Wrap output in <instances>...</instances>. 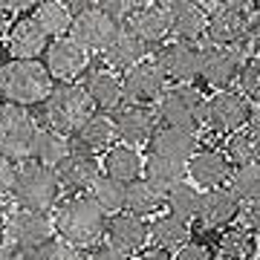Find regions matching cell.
I'll use <instances>...</instances> for the list:
<instances>
[{
	"mask_svg": "<svg viewBox=\"0 0 260 260\" xmlns=\"http://www.w3.org/2000/svg\"><path fill=\"white\" fill-rule=\"evenodd\" d=\"M104 240L110 243L113 249L124 251V254H139V251L148 249L150 243V223L148 220H142L136 214H113L110 220H107V234H104Z\"/></svg>",
	"mask_w": 260,
	"mask_h": 260,
	"instance_id": "obj_22",
	"label": "cell"
},
{
	"mask_svg": "<svg viewBox=\"0 0 260 260\" xmlns=\"http://www.w3.org/2000/svg\"><path fill=\"white\" fill-rule=\"evenodd\" d=\"M200 205H203V191L194 188L191 182H182L174 194L165 197V211L179 217L188 225H194L200 220Z\"/></svg>",
	"mask_w": 260,
	"mask_h": 260,
	"instance_id": "obj_34",
	"label": "cell"
},
{
	"mask_svg": "<svg viewBox=\"0 0 260 260\" xmlns=\"http://www.w3.org/2000/svg\"><path fill=\"white\" fill-rule=\"evenodd\" d=\"M142 179H145L150 188H156L162 197H168V194H174L182 182H188V168L179 165V162H171V159L148 153V156H145Z\"/></svg>",
	"mask_w": 260,
	"mask_h": 260,
	"instance_id": "obj_28",
	"label": "cell"
},
{
	"mask_svg": "<svg viewBox=\"0 0 260 260\" xmlns=\"http://www.w3.org/2000/svg\"><path fill=\"white\" fill-rule=\"evenodd\" d=\"M246 47L251 49V55L260 58V15L251 20V29H249V38H246Z\"/></svg>",
	"mask_w": 260,
	"mask_h": 260,
	"instance_id": "obj_44",
	"label": "cell"
},
{
	"mask_svg": "<svg viewBox=\"0 0 260 260\" xmlns=\"http://www.w3.org/2000/svg\"><path fill=\"white\" fill-rule=\"evenodd\" d=\"M174 260H217L214 240H191L174 254Z\"/></svg>",
	"mask_w": 260,
	"mask_h": 260,
	"instance_id": "obj_40",
	"label": "cell"
},
{
	"mask_svg": "<svg viewBox=\"0 0 260 260\" xmlns=\"http://www.w3.org/2000/svg\"><path fill=\"white\" fill-rule=\"evenodd\" d=\"M12 23H15V20H12L9 15L3 12V9H0V41H3V38H9V29H12Z\"/></svg>",
	"mask_w": 260,
	"mask_h": 260,
	"instance_id": "obj_47",
	"label": "cell"
},
{
	"mask_svg": "<svg viewBox=\"0 0 260 260\" xmlns=\"http://www.w3.org/2000/svg\"><path fill=\"white\" fill-rule=\"evenodd\" d=\"M70 153H73V142L67 136H61V133H55L49 127H38L35 139H32V148H29V162L55 171Z\"/></svg>",
	"mask_w": 260,
	"mask_h": 260,
	"instance_id": "obj_29",
	"label": "cell"
},
{
	"mask_svg": "<svg viewBox=\"0 0 260 260\" xmlns=\"http://www.w3.org/2000/svg\"><path fill=\"white\" fill-rule=\"evenodd\" d=\"M150 240H153L156 249H165L171 254H177L182 246H188V243L194 240V229L188 223H182L179 217L165 211L150 220Z\"/></svg>",
	"mask_w": 260,
	"mask_h": 260,
	"instance_id": "obj_30",
	"label": "cell"
},
{
	"mask_svg": "<svg viewBox=\"0 0 260 260\" xmlns=\"http://www.w3.org/2000/svg\"><path fill=\"white\" fill-rule=\"evenodd\" d=\"M217 260H254L257 257V237L249 234L243 225H232L214 237Z\"/></svg>",
	"mask_w": 260,
	"mask_h": 260,
	"instance_id": "obj_32",
	"label": "cell"
},
{
	"mask_svg": "<svg viewBox=\"0 0 260 260\" xmlns=\"http://www.w3.org/2000/svg\"><path fill=\"white\" fill-rule=\"evenodd\" d=\"M249 3H214L208 9V26H205V44L220 49H243L251 29Z\"/></svg>",
	"mask_w": 260,
	"mask_h": 260,
	"instance_id": "obj_5",
	"label": "cell"
},
{
	"mask_svg": "<svg viewBox=\"0 0 260 260\" xmlns=\"http://www.w3.org/2000/svg\"><path fill=\"white\" fill-rule=\"evenodd\" d=\"M90 197H93L99 205H102V211L107 214V217H113V214H121V211H124L127 185H121V182H116V179H110V177H104V174H102V179L93 185Z\"/></svg>",
	"mask_w": 260,
	"mask_h": 260,
	"instance_id": "obj_37",
	"label": "cell"
},
{
	"mask_svg": "<svg viewBox=\"0 0 260 260\" xmlns=\"http://www.w3.org/2000/svg\"><path fill=\"white\" fill-rule=\"evenodd\" d=\"M243 49H220V47H203V67H200V78L197 87L211 90L214 93H225L232 90L243 70Z\"/></svg>",
	"mask_w": 260,
	"mask_h": 260,
	"instance_id": "obj_10",
	"label": "cell"
},
{
	"mask_svg": "<svg viewBox=\"0 0 260 260\" xmlns=\"http://www.w3.org/2000/svg\"><path fill=\"white\" fill-rule=\"evenodd\" d=\"M38 133V124L32 119V113L15 104L0 102V153L9 159H29V148Z\"/></svg>",
	"mask_w": 260,
	"mask_h": 260,
	"instance_id": "obj_13",
	"label": "cell"
},
{
	"mask_svg": "<svg viewBox=\"0 0 260 260\" xmlns=\"http://www.w3.org/2000/svg\"><path fill=\"white\" fill-rule=\"evenodd\" d=\"M254 260H260V254H257V257H254Z\"/></svg>",
	"mask_w": 260,
	"mask_h": 260,
	"instance_id": "obj_49",
	"label": "cell"
},
{
	"mask_svg": "<svg viewBox=\"0 0 260 260\" xmlns=\"http://www.w3.org/2000/svg\"><path fill=\"white\" fill-rule=\"evenodd\" d=\"M95 113L90 95L84 90V84H55V90L49 93V99L41 104V121L44 127L55 130L67 139H73L81 130V124Z\"/></svg>",
	"mask_w": 260,
	"mask_h": 260,
	"instance_id": "obj_3",
	"label": "cell"
},
{
	"mask_svg": "<svg viewBox=\"0 0 260 260\" xmlns=\"http://www.w3.org/2000/svg\"><path fill=\"white\" fill-rule=\"evenodd\" d=\"M185 168H188V182L200 188V191L229 188V179H232V171H234L225 150L217 148V145H208V142L191 156V162Z\"/></svg>",
	"mask_w": 260,
	"mask_h": 260,
	"instance_id": "obj_15",
	"label": "cell"
},
{
	"mask_svg": "<svg viewBox=\"0 0 260 260\" xmlns=\"http://www.w3.org/2000/svg\"><path fill=\"white\" fill-rule=\"evenodd\" d=\"M168 15H171V38L174 41H185V44H200V38H205V26H208V9H203V3H191V0H171L165 3Z\"/></svg>",
	"mask_w": 260,
	"mask_h": 260,
	"instance_id": "obj_24",
	"label": "cell"
},
{
	"mask_svg": "<svg viewBox=\"0 0 260 260\" xmlns=\"http://www.w3.org/2000/svg\"><path fill=\"white\" fill-rule=\"evenodd\" d=\"M153 61L171 84H197L200 67H203V47L171 38L168 44L153 49Z\"/></svg>",
	"mask_w": 260,
	"mask_h": 260,
	"instance_id": "obj_11",
	"label": "cell"
},
{
	"mask_svg": "<svg viewBox=\"0 0 260 260\" xmlns=\"http://www.w3.org/2000/svg\"><path fill=\"white\" fill-rule=\"evenodd\" d=\"M113 127H116V139L119 145H150L153 133L159 127V116L153 107H142V104H124L113 113Z\"/></svg>",
	"mask_w": 260,
	"mask_h": 260,
	"instance_id": "obj_18",
	"label": "cell"
},
{
	"mask_svg": "<svg viewBox=\"0 0 260 260\" xmlns=\"http://www.w3.org/2000/svg\"><path fill=\"white\" fill-rule=\"evenodd\" d=\"M84 90L90 95L95 113H104V116H113V113L124 107L127 99H124V81H121V73L110 70L107 64H93L84 75Z\"/></svg>",
	"mask_w": 260,
	"mask_h": 260,
	"instance_id": "obj_16",
	"label": "cell"
},
{
	"mask_svg": "<svg viewBox=\"0 0 260 260\" xmlns=\"http://www.w3.org/2000/svg\"><path fill=\"white\" fill-rule=\"evenodd\" d=\"M229 191H232L240 205H257L260 203V165H243L232 171L229 179Z\"/></svg>",
	"mask_w": 260,
	"mask_h": 260,
	"instance_id": "obj_36",
	"label": "cell"
},
{
	"mask_svg": "<svg viewBox=\"0 0 260 260\" xmlns=\"http://www.w3.org/2000/svg\"><path fill=\"white\" fill-rule=\"evenodd\" d=\"M124 26L148 49H159L171 41V15H168L165 3H139Z\"/></svg>",
	"mask_w": 260,
	"mask_h": 260,
	"instance_id": "obj_20",
	"label": "cell"
},
{
	"mask_svg": "<svg viewBox=\"0 0 260 260\" xmlns=\"http://www.w3.org/2000/svg\"><path fill=\"white\" fill-rule=\"evenodd\" d=\"M3 232H6V217H3V211H0V237H3Z\"/></svg>",
	"mask_w": 260,
	"mask_h": 260,
	"instance_id": "obj_48",
	"label": "cell"
},
{
	"mask_svg": "<svg viewBox=\"0 0 260 260\" xmlns=\"http://www.w3.org/2000/svg\"><path fill=\"white\" fill-rule=\"evenodd\" d=\"M6 240L12 249H18L20 254H32L35 249L47 246L49 240H55V220L49 214H38V211H15L6 217Z\"/></svg>",
	"mask_w": 260,
	"mask_h": 260,
	"instance_id": "obj_9",
	"label": "cell"
},
{
	"mask_svg": "<svg viewBox=\"0 0 260 260\" xmlns=\"http://www.w3.org/2000/svg\"><path fill=\"white\" fill-rule=\"evenodd\" d=\"M15 203L23 211H38L49 214L52 208L61 205V185L52 168L35 165V162H23L18 171V182H15Z\"/></svg>",
	"mask_w": 260,
	"mask_h": 260,
	"instance_id": "obj_4",
	"label": "cell"
},
{
	"mask_svg": "<svg viewBox=\"0 0 260 260\" xmlns=\"http://www.w3.org/2000/svg\"><path fill=\"white\" fill-rule=\"evenodd\" d=\"M208 95L197 84H171L168 93L159 99L156 116L159 124H177V127H200L205 121Z\"/></svg>",
	"mask_w": 260,
	"mask_h": 260,
	"instance_id": "obj_7",
	"label": "cell"
},
{
	"mask_svg": "<svg viewBox=\"0 0 260 260\" xmlns=\"http://www.w3.org/2000/svg\"><path fill=\"white\" fill-rule=\"evenodd\" d=\"M55 177L61 191H67L70 197L87 194L93 191V185L102 179V162L95 156H87V153H70V156L55 168Z\"/></svg>",
	"mask_w": 260,
	"mask_h": 260,
	"instance_id": "obj_23",
	"label": "cell"
},
{
	"mask_svg": "<svg viewBox=\"0 0 260 260\" xmlns=\"http://www.w3.org/2000/svg\"><path fill=\"white\" fill-rule=\"evenodd\" d=\"M26 260H84V257H81V249H75V246H70L67 240L55 237V240H49L47 246H41V249H35L32 254H26Z\"/></svg>",
	"mask_w": 260,
	"mask_h": 260,
	"instance_id": "obj_39",
	"label": "cell"
},
{
	"mask_svg": "<svg viewBox=\"0 0 260 260\" xmlns=\"http://www.w3.org/2000/svg\"><path fill=\"white\" fill-rule=\"evenodd\" d=\"M243 214L240 200L229 191V188H214L203 191V205H200V220L194 229V240H214L220 232L232 229Z\"/></svg>",
	"mask_w": 260,
	"mask_h": 260,
	"instance_id": "obj_8",
	"label": "cell"
},
{
	"mask_svg": "<svg viewBox=\"0 0 260 260\" xmlns=\"http://www.w3.org/2000/svg\"><path fill=\"white\" fill-rule=\"evenodd\" d=\"M234 168L243 165H260V121H251L249 127L234 133L220 145Z\"/></svg>",
	"mask_w": 260,
	"mask_h": 260,
	"instance_id": "obj_31",
	"label": "cell"
},
{
	"mask_svg": "<svg viewBox=\"0 0 260 260\" xmlns=\"http://www.w3.org/2000/svg\"><path fill=\"white\" fill-rule=\"evenodd\" d=\"M70 142H73L75 153H87V156H99V153H102L104 156V153L119 142L116 139V127H113V116L93 113Z\"/></svg>",
	"mask_w": 260,
	"mask_h": 260,
	"instance_id": "obj_25",
	"label": "cell"
},
{
	"mask_svg": "<svg viewBox=\"0 0 260 260\" xmlns=\"http://www.w3.org/2000/svg\"><path fill=\"white\" fill-rule=\"evenodd\" d=\"M52 220H55V234L61 240H67L75 249L93 251L95 246H102L110 217L102 211V205L90 194H78V197L61 200Z\"/></svg>",
	"mask_w": 260,
	"mask_h": 260,
	"instance_id": "obj_1",
	"label": "cell"
},
{
	"mask_svg": "<svg viewBox=\"0 0 260 260\" xmlns=\"http://www.w3.org/2000/svg\"><path fill=\"white\" fill-rule=\"evenodd\" d=\"M237 87H240V93L246 95L251 104H260V58L246 55L240 78H237Z\"/></svg>",
	"mask_w": 260,
	"mask_h": 260,
	"instance_id": "obj_38",
	"label": "cell"
},
{
	"mask_svg": "<svg viewBox=\"0 0 260 260\" xmlns=\"http://www.w3.org/2000/svg\"><path fill=\"white\" fill-rule=\"evenodd\" d=\"M35 20L49 32V38H67V32L73 29V12L67 3H58V0H47V3H38L32 9Z\"/></svg>",
	"mask_w": 260,
	"mask_h": 260,
	"instance_id": "obj_35",
	"label": "cell"
},
{
	"mask_svg": "<svg viewBox=\"0 0 260 260\" xmlns=\"http://www.w3.org/2000/svg\"><path fill=\"white\" fill-rule=\"evenodd\" d=\"M240 220H243V229L249 234H254V237H260V203L257 205H246L240 214Z\"/></svg>",
	"mask_w": 260,
	"mask_h": 260,
	"instance_id": "obj_42",
	"label": "cell"
},
{
	"mask_svg": "<svg viewBox=\"0 0 260 260\" xmlns=\"http://www.w3.org/2000/svg\"><path fill=\"white\" fill-rule=\"evenodd\" d=\"M18 171H20V165L15 162V159H9V156L0 153V197H9L12 191H15Z\"/></svg>",
	"mask_w": 260,
	"mask_h": 260,
	"instance_id": "obj_41",
	"label": "cell"
},
{
	"mask_svg": "<svg viewBox=\"0 0 260 260\" xmlns=\"http://www.w3.org/2000/svg\"><path fill=\"white\" fill-rule=\"evenodd\" d=\"M251 121H254V104L240 90H225V93L208 95L203 124L223 142L234 133H240L243 127H249Z\"/></svg>",
	"mask_w": 260,
	"mask_h": 260,
	"instance_id": "obj_6",
	"label": "cell"
},
{
	"mask_svg": "<svg viewBox=\"0 0 260 260\" xmlns=\"http://www.w3.org/2000/svg\"><path fill=\"white\" fill-rule=\"evenodd\" d=\"M0 260H26V254H20L12 246H0Z\"/></svg>",
	"mask_w": 260,
	"mask_h": 260,
	"instance_id": "obj_46",
	"label": "cell"
},
{
	"mask_svg": "<svg viewBox=\"0 0 260 260\" xmlns=\"http://www.w3.org/2000/svg\"><path fill=\"white\" fill-rule=\"evenodd\" d=\"M55 90V78L44 61H6L0 67V102L23 110L41 107Z\"/></svg>",
	"mask_w": 260,
	"mask_h": 260,
	"instance_id": "obj_2",
	"label": "cell"
},
{
	"mask_svg": "<svg viewBox=\"0 0 260 260\" xmlns=\"http://www.w3.org/2000/svg\"><path fill=\"white\" fill-rule=\"evenodd\" d=\"M6 41H9L12 61H41V58L47 55L49 44H52L49 32L38 23L32 12L15 18V23H12Z\"/></svg>",
	"mask_w": 260,
	"mask_h": 260,
	"instance_id": "obj_19",
	"label": "cell"
},
{
	"mask_svg": "<svg viewBox=\"0 0 260 260\" xmlns=\"http://www.w3.org/2000/svg\"><path fill=\"white\" fill-rule=\"evenodd\" d=\"M148 148H150L153 156H162V159H171V162H179V165H188L191 156L203 148V142H200V133H197L194 127L159 124Z\"/></svg>",
	"mask_w": 260,
	"mask_h": 260,
	"instance_id": "obj_21",
	"label": "cell"
},
{
	"mask_svg": "<svg viewBox=\"0 0 260 260\" xmlns=\"http://www.w3.org/2000/svg\"><path fill=\"white\" fill-rule=\"evenodd\" d=\"M124 81V99L127 104H142V107H153L159 104V99L168 93L171 81L165 78V73L159 70L156 61H142L139 67H133L127 73H121Z\"/></svg>",
	"mask_w": 260,
	"mask_h": 260,
	"instance_id": "obj_17",
	"label": "cell"
},
{
	"mask_svg": "<svg viewBox=\"0 0 260 260\" xmlns=\"http://www.w3.org/2000/svg\"><path fill=\"white\" fill-rule=\"evenodd\" d=\"M87 260H130L124 251L119 249H113L110 243H102V246H95L90 254H87Z\"/></svg>",
	"mask_w": 260,
	"mask_h": 260,
	"instance_id": "obj_43",
	"label": "cell"
},
{
	"mask_svg": "<svg viewBox=\"0 0 260 260\" xmlns=\"http://www.w3.org/2000/svg\"><path fill=\"white\" fill-rule=\"evenodd\" d=\"M257 121H260V119H257Z\"/></svg>",
	"mask_w": 260,
	"mask_h": 260,
	"instance_id": "obj_50",
	"label": "cell"
},
{
	"mask_svg": "<svg viewBox=\"0 0 260 260\" xmlns=\"http://www.w3.org/2000/svg\"><path fill=\"white\" fill-rule=\"evenodd\" d=\"M142 61H148V47L127 26H121L110 41V47L102 52V64H107L116 73H127L133 67H139Z\"/></svg>",
	"mask_w": 260,
	"mask_h": 260,
	"instance_id": "obj_26",
	"label": "cell"
},
{
	"mask_svg": "<svg viewBox=\"0 0 260 260\" xmlns=\"http://www.w3.org/2000/svg\"><path fill=\"white\" fill-rule=\"evenodd\" d=\"M119 29H121V23H116L99 3H87L73 18L70 38H73L75 44H81L93 55V52H104V49L110 47V41L116 38Z\"/></svg>",
	"mask_w": 260,
	"mask_h": 260,
	"instance_id": "obj_12",
	"label": "cell"
},
{
	"mask_svg": "<svg viewBox=\"0 0 260 260\" xmlns=\"http://www.w3.org/2000/svg\"><path fill=\"white\" fill-rule=\"evenodd\" d=\"M165 208V197L159 194L156 188H150L145 179H136L127 185V200H124V211L136 214L142 220H148L150 214L159 217V211Z\"/></svg>",
	"mask_w": 260,
	"mask_h": 260,
	"instance_id": "obj_33",
	"label": "cell"
},
{
	"mask_svg": "<svg viewBox=\"0 0 260 260\" xmlns=\"http://www.w3.org/2000/svg\"><path fill=\"white\" fill-rule=\"evenodd\" d=\"M142 171H145V156L136 148H130V145L116 142L102 156V174L121 182V185H130V182L142 179Z\"/></svg>",
	"mask_w": 260,
	"mask_h": 260,
	"instance_id": "obj_27",
	"label": "cell"
},
{
	"mask_svg": "<svg viewBox=\"0 0 260 260\" xmlns=\"http://www.w3.org/2000/svg\"><path fill=\"white\" fill-rule=\"evenodd\" d=\"M133 260H174V254L165 249H156V246H148L145 251H139Z\"/></svg>",
	"mask_w": 260,
	"mask_h": 260,
	"instance_id": "obj_45",
	"label": "cell"
},
{
	"mask_svg": "<svg viewBox=\"0 0 260 260\" xmlns=\"http://www.w3.org/2000/svg\"><path fill=\"white\" fill-rule=\"evenodd\" d=\"M44 67L55 78V84H75V78L87 75V70L93 67V55L67 35V38H55L49 44L47 55H44Z\"/></svg>",
	"mask_w": 260,
	"mask_h": 260,
	"instance_id": "obj_14",
	"label": "cell"
}]
</instances>
